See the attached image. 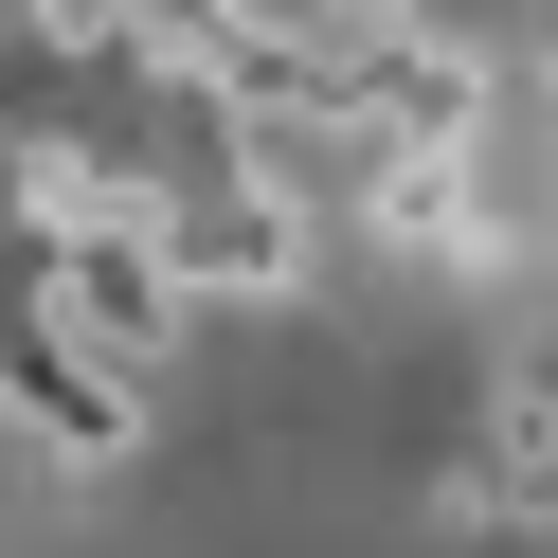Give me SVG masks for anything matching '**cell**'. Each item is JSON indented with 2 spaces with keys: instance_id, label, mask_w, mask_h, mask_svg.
<instances>
[{
  "instance_id": "3",
  "label": "cell",
  "mask_w": 558,
  "mask_h": 558,
  "mask_svg": "<svg viewBox=\"0 0 558 558\" xmlns=\"http://www.w3.org/2000/svg\"><path fill=\"white\" fill-rule=\"evenodd\" d=\"M342 217H361L378 253H414V270H505L522 253L505 198H486V145H361L342 162Z\"/></svg>"
},
{
  "instance_id": "4",
  "label": "cell",
  "mask_w": 558,
  "mask_h": 558,
  "mask_svg": "<svg viewBox=\"0 0 558 558\" xmlns=\"http://www.w3.org/2000/svg\"><path fill=\"white\" fill-rule=\"evenodd\" d=\"M433 522H450V541H558V378L541 361L486 378L469 450H450V486H433Z\"/></svg>"
},
{
  "instance_id": "6",
  "label": "cell",
  "mask_w": 558,
  "mask_h": 558,
  "mask_svg": "<svg viewBox=\"0 0 558 558\" xmlns=\"http://www.w3.org/2000/svg\"><path fill=\"white\" fill-rule=\"evenodd\" d=\"M541 109H558V37H541Z\"/></svg>"
},
{
  "instance_id": "1",
  "label": "cell",
  "mask_w": 558,
  "mask_h": 558,
  "mask_svg": "<svg viewBox=\"0 0 558 558\" xmlns=\"http://www.w3.org/2000/svg\"><path fill=\"white\" fill-rule=\"evenodd\" d=\"M145 234H162V270H181L198 306H289L306 289V181H270L217 109H198L181 181H145Z\"/></svg>"
},
{
  "instance_id": "5",
  "label": "cell",
  "mask_w": 558,
  "mask_h": 558,
  "mask_svg": "<svg viewBox=\"0 0 558 558\" xmlns=\"http://www.w3.org/2000/svg\"><path fill=\"white\" fill-rule=\"evenodd\" d=\"M289 19H325V37H378V19H433V0H289Z\"/></svg>"
},
{
  "instance_id": "2",
  "label": "cell",
  "mask_w": 558,
  "mask_h": 558,
  "mask_svg": "<svg viewBox=\"0 0 558 558\" xmlns=\"http://www.w3.org/2000/svg\"><path fill=\"white\" fill-rule=\"evenodd\" d=\"M0 414H19L37 450H73V469H145V378L90 361L73 325H37L19 270H0Z\"/></svg>"
}]
</instances>
